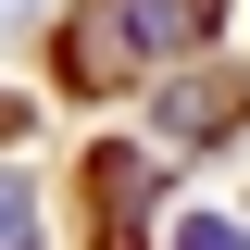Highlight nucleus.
Returning <instances> with one entry per match:
<instances>
[{"label": "nucleus", "instance_id": "f257e3e1", "mask_svg": "<svg viewBox=\"0 0 250 250\" xmlns=\"http://www.w3.org/2000/svg\"><path fill=\"white\" fill-rule=\"evenodd\" d=\"M213 25H225V0H88L75 38H62V62H75V88H125V75L200 50Z\"/></svg>", "mask_w": 250, "mask_h": 250}, {"label": "nucleus", "instance_id": "f03ea898", "mask_svg": "<svg viewBox=\"0 0 250 250\" xmlns=\"http://www.w3.org/2000/svg\"><path fill=\"white\" fill-rule=\"evenodd\" d=\"M238 113H250V88H238V75H225V62H213V75H175V88H163V138H175V150H225V138H238Z\"/></svg>", "mask_w": 250, "mask_h": 250}, {"label": "nucleus", "instance_id": "7ed1b4c3", "mask_svg": "<svg viewBox=\"0 0 250 250\" xmlns=\"http://www.w3.org/2000/svg\"><path fill=\"white\" fill-rule=\"evenodd\" d=\"M163 250H250V238H238L225 213H175V238H163Z\"/></svg>", "mask_w": 250, "mask_h": 250}, {"label": "nucleus", "instance_id": "20e7f679", "mask_svg": "<svg viewBox=\"0 0 250 250\" xmlns=\"http://www.w3.org/2000/svg\"><path fill=\"white\" fill-rule=\"evenodd\" d=\"M25 225H38V200H25V188H13V175H0V250H38Z\"/></svg>", "mask_w": 250, "mask_h": 250}, {"label": "nucleus", "instance_id": "39448f33", "mask_svg": "<svg viewBox=\"0 0 250 250\" xmlns=\"http://www.w3.org/2000/svg\"><path fill=\"white\" fill-rule=\"evenodd\" d=\"M13 125H25V100H13V88H0V138H13Z\"/></svg>", "mask_w": 250, "mask_h": 250}, {"label": "nucleus", "instance_id": "423d86ee", "mask_svg": "<svg viewBox=\"0 0 250 250\" xmlns=\"http://www.w3.org/2000/svg\"><path fill=\"white\" fill-rule=\"evenodd\" d=\"M0 13H25V0H0Z\"/></svg>", "mask_w": 250, "mask_h": 250}]
</instances>
